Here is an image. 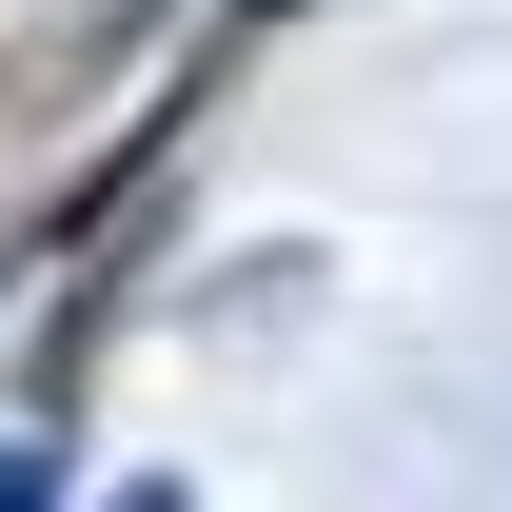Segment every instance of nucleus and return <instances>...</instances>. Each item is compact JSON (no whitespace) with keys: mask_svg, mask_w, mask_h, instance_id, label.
<instances>
[{"mask_svg":"<svg viewBox=\"0 0 512 512\" xmlns=\"http://www.w3.org/2000/svg\"><path fill=\"white\" fill-rule=\"evenodd\" d=\"M0 512H60V453H40V434L0 453Z\"/></svg>","mask_w":512,"mask_h":512,"instance_id":"obj_1","label":"nucleus"}]
</instances>
